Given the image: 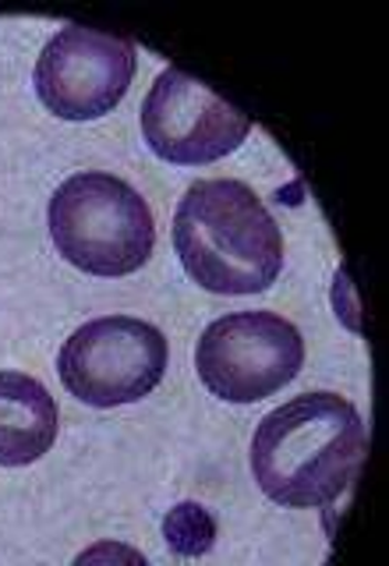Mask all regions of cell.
I'll return each mask as SVG.
<instances>
[{
    "mask_svg": "<svg viewBox=\"0 0 389 566\" xmlns=\"http://www.w3.org/2000/svg\"><path fill=\"white\" fill-rule=\"evenodd\" d=\"M368 457V429L347 397L305 394L270 411L252 439V474L280 506H329Z\"/></svg>",
    "mask_w": 389,
    "mask_h": 566,
    "instance_id": "1",
    "label": "cell"
},
{
    "mask_svg": "<svg viewBox=\"0 0 389 566\" xmlns=\"http://www.w3.org/2000/svg\"><path fill=\"white\" fill-rule=\"evenodd\" d=\"M185 273L212 294H259L283 270V234L244 181L191 185L174 212Z\"/></svg>",
    "mask_w": 389,
    "mask_h": 566,
    "instance_id": "2",
    "label": "cell"
},
{
    "mask_svg": "<svg viewBox=\"0 0 389 566\" xmlns=\"http://www.w3.org/2000/svg\"><path fill=\"white\" fill-rule=\"evenodd\" d=\"M50 238L82 273L128 276L149 262L156 223L153 209L128 181L103 170H85L53 191Z\"/></svg>",
    "mask_w": 389,
    "mask_h": 566,
    "instance_id": "3",
    "label": "cell"
},
{
    "mask_svg": "<svg viewBox=\"0 0 389 566\" xmlns=\"http://www.w3.org/2000/svg\"><path fill=\"white\" fill-rule=\"evenodd\" d=\"M61 382L88 407H120L149 397L167 371V336L132 315H103L64 340Z\"/></svg>",
    "mask_w": 389,
    "mask_h": 566,
    "instance_id": "4",
    "label": "cell"
},
{
    "mask_svg": "<svg viewBox=\"0 0 389 566\" xmlns=\"http://www.w3.org/2000/svg\"><path fill=\"white\" fill-rule=\"evenodd\" d=\"M305 365V340L291 318L276 312H234L209 323L195 368L212 397L255 403L287 386Z\"/></svg>",
    "mask_w": 389,
    "mask_h": 566,
    "instance_id": "5",
    "label": "cell"
},
{
    "mask_svg": "<svg viewBox=\"0 0 389 566\" xmlns=\"http://www.w3.org/2000/svg\"><path fill=\"white\" fill-rule=\"evenodd\" d=\"M135 64V43L124 35L64 25L35 61V93L46 111L64 120H93L124 99Z\"/></svg>",
    "mask_w": 389,
    "mask_h": 566,
    "instance_id": "6",
    "label": "cell"
},
{
    "mask_svg": "<svg viewBox=\"0 0 389 566\" xmlns=\"http://www.w3.org/2000/svg\"><path fill=\"white\" fill-rule=\"evenodd\" d=\"M252 132V120L234 103L212 93L181 67L159 71L141 103V135L149 149L177 167L217 164Z\"/></svg>",
    "mask_w": 389,
    "mask_h": 566,
    "instance_id": "7",
    "label": "cell"
},
{
    "mask_svg": "<svg viewBox=\"0 0 389 566\" xmlns=\"http://www.w3.org/2000/svg\"><path fill=\"white\" fill-rule=\"evenodd\" d=\"M57 400L22 371H0V468H25L57 439Z\"/></svg>",
    "mask_w": 389,
    "mask_h": 566,
    "instance_id": "8",
    "label": "cell"
},
{
    "mask_svg": "<svg viewBox=\"0 0 389 566\" xmlns=\"http://www.w3.org/2000/svg\"><path fill=\"white\" fill-rule=\"evenodd\" d=\"M164 535L177 556H206L212 542H217V521L209 517L206 506L181 503L167 513Z\"/></svg>",
    "mask_w": 389,
    "mask_h": 566,
    "instance_id": "9",
    "label": "cell"
}]
</instances>
